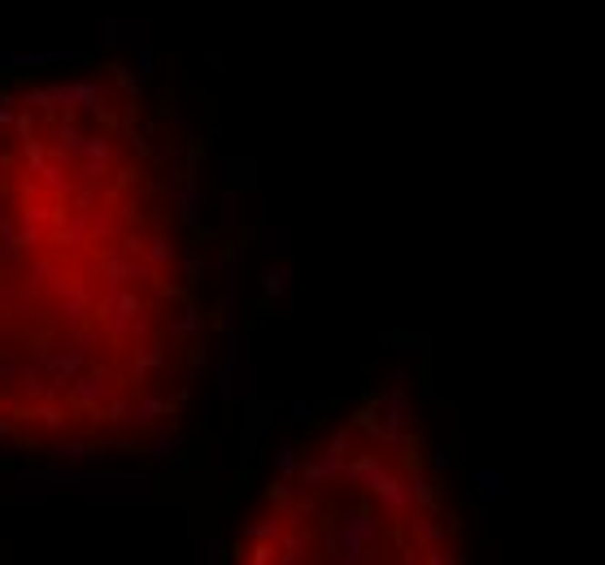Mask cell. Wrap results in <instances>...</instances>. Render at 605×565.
I'll return each mask as SVG.
<instances>
[{
  "instance_id": "obj_1",
  "label": "cell",
  "mask_w": 605,
  "mask_h": 565,
  "mask_svg": "<svg viewBox=\"0 0 605 565\" xmlns=\"http://www.w3.org/2000/svg\"><path fill=\"white\" fill-rule=\"evenodd\" d=\"M205 370V253L183 131L122 61L0 92V439L140 449Z\"/></svg>"
},
{
  "instance_id": "obj_2",
  "label": "cell",
  "mask_w": 605,
  "mask_h": 565,
  "mask_svg": "<svg viewBox=\"0 0 605 565\" xmlns=\"http://www.w3.org/2000/svg\"><path fill=\"white\" fill-rule=\"evenodd\" d=\"M231 565H466L440 466L401 396H370L297 452Z\"/></svg>"
}]
</instances>
